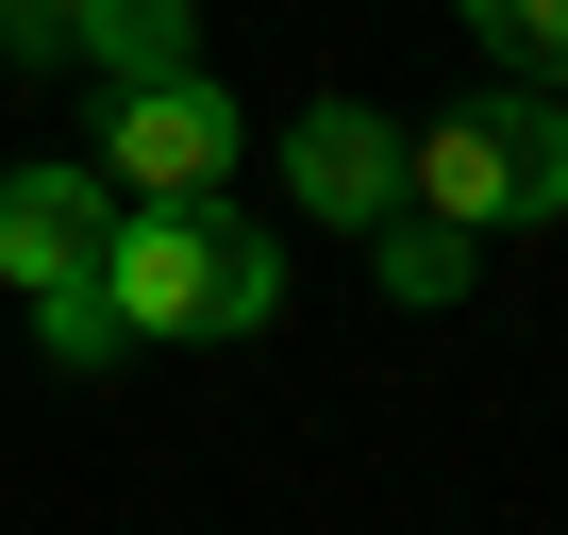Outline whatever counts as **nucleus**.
Returning <instances> with one entry per match:
<instances>
[{
  "label": "nucleus",
  "mask_w": 568,
  "mask_h": 535,
  "mask_svg": "<svg viewBox=\"0 0 568 535\" xmlns=\"http://www.w3.org/2000/svg\"><path fill=\"white\" fill-rule=\"evenodd\" d=\"M485 18V51H518V68H568V0H468Z\"/></svg>",
  "instance_id": "9"
},
{
  "label": "nucleus",
  "mask_w": 568,
  "mask_h": 535,
  "mask_svg": "<svg viewBox=\"0 0 568 535\" xmlns=\"http://www.w3.org/2000/svg\"><path fill=\"white\" fill-rule=\"evenodd\" d=\"M118 234L101 168H0V285H84Z\"/></svg>",
  "instance_id": "4"
},
{
  "label": "nucleus",
  "mask_w": 568,
  "mask_h": 535,
  "mask_svg": "<svg viewBox=\"0 0 568 535\" xmlns=\"http://www.w3.org/2000/svg\"><path fill=\"white\" fill-rule=\"evenodd\" d=\"M402 184H418V218H452V234L568 218V118H551V101H468L452 134L402 151Z\"/></svg>",
  "instance_id": "2"
},
{
  "label": "nucleus",
  "mask_w": 568,
  "mask_h": 535,
  "mask_svg": "<svg viewBox=\"0 0 568 535\" xmlns=\"http://www.w3.org/2000/svg\"><path fill=\"white\" fill-rule=\"evenodd\" d=\"M84 285L118 302V335H251V319L284 302V268H267V234H234L217 201H134V218L101 234Z\"/></svg>",
  "instance_id": "1"
},
{
  "label": "nucleus",
  "mask_w": 568,
  "mask_h": 535,
  "mask_svg": "<svg viewBox=\"0 0 568 535\" xmlns=\"http://www.w3.org/2000/svg\"><path fill=\"white\" fill-rule=\"evenodd\" d=\"M68 18H84V0H18V34H34V51H51V34H68Z\"/></svg>",
  "instance_id": "10"
},
{
  "label": "nucleus",
  "mask_w": 568,
  "mask_h": 535,
  "mask_svg": "<svg viewBox=\"0 0 568 535\" xmlns=\"http://www.w3.org/2000/svg\"><path fill=\"white\" fill-rule=\"evenodd\" d=\"M217 168H234V101L201 68L184 84H118V151H101L118 201H217Z\"/></svg>",
  "instance_id": "3"
},
{
  "label": "nucleus",
  "mask_w": 568,
  "mask_h": 535,
  "mask_svg": "<svg viewBox=\"0 0 568 535\" xmlns=\"http://www.w3.org/2000/svg\"><path fill=\"white\" fill-rule=\"evenodd\" d=\"M284 168H302L318 218H402V134H385L368 101H318L302 134H284Z\"/></svg>",
  "instance_id": "5"
},
{
  "label": "nucleus",
  "mask_w": 568,
  "mask_h": 535,
  "mask_svg": "<svg viewBox=\"0 0 568 535\" xmlns=\"http://www.w3.org/2000/svg\"><path fill=\"white\" fill-rule=\"evenodd\" d=\"M468 285V234L452 218H385V302H452Z\"/></svg>",
  "instance_id": "7"
},
{
  "label": "nucleus",
  "mask_w": 568,
  "mask_h": 535,
  "mask_svg": "<svg viewBox=\"0 0 568 535\" xmlns=\"http://www.w3.org/2000/svg\"><path fill=\"white\" fill-rule=\"evenodd\" d=\"M118 84H184L201 68V18H184V0H84V18H68Z\"/></svg>",
  "instance_id": "6"
},
{
  "label": "nucleus",
  "mask_w": 568,
  "mask_h": 535,
  "mask_svg": "<svg viewBox=\"0 0 568 535\" xmlns=\"http://www.w3.org/2000/svg\"><path fill=\"white\" fill-rule=\"evenodd\" d=\"M34 335H51L68 369H101V352H118V302H101V285H34Z\"/></svg>",
  "instance_id": "8"
}]
</instances>
